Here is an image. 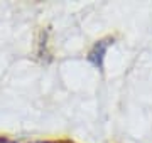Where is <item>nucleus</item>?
<instances>
[{"mask_svg":"<svg viewBox=\"0 0 152 143\" xmlns=\"http://www.w3.org/2000/svg\"><path fill=\"white\" fill-rule=\"evenodd\" d=\"M113 44V39H102V40H98L96 44L93 46V49L90 51V54H88V61L91 62L93 66L96 67V69H103V61H105V54H107V51L108 47Z\"/></svg>","mask_w":152,"mask_h":143,"instance_id":"f257e3e1","label":"nucleus"},{"mask_svg":"<svg viewBox=\"0 0 152 143\" xmlns=\"http://www.w3.org/2000/svg\"><path fill=\"white\" fill-rule=\"evenodd\" d=\"M0 143H12V142H9V140H4V138H0Z\"/></svg>","mask_w":152,"mask_h":143,"instance_id":"f03ea898","label":"nucleus"}]
</instances>
